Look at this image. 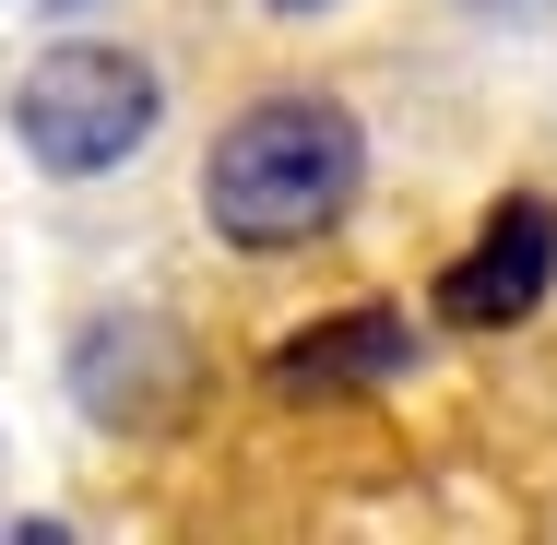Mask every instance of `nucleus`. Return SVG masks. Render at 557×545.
<instances>
[{"instance_id":"obj_4","label":"nucleus","mask_w":557,"mask_h":545,"mask_svg":"<svg viewBox=\"0 0 557 545\" xmlns=\"http://www.w3.org/2000/svg\"><path fill=\"white\" fill-rule=\"evenodd\" d=\"M392 368H416V332L392 321V309H333V321L285 332L261 380H273L285 404H344V392H380Z\"/></svg>"},{"instance_id":"obj_2","label":"nucleus","mask_w":557,"mask_h":545,"mask_svg":"<svg viewBox=\"0 0 557 545\" xmlns=\"http://www.w3.org/2000/svg\"><path fill=\"white\" fill-rule=\"evenodd\" d=\"M12 131H24L36 166L108 178L119 154L154 131V72H143L131 48H48V60H24V84H12Z\"/></svg>"},{"instance_id":"obj_5","label":"nucleus","mask_w":557,"mask_h":545,"mask_svg":"<svg viewBox=\"0 0 557 545\" xmlns=\"http://www.w3.org/2000/svg\"><path fill=\"white\" fill-rule=\"evenodd\" d=\"M273 12H333V0H273Z\"/></svg>"},{"instance_id":"obj_1","label":"nucleus","mask_w":557,"mask_h":545,"mask_svg":"<svg viewBox=\"0 0 557 545\" xmlns=\"http://www.w3.org/2000/svg\"><path fill=\"white\" fill-rule=\"evenodd\" d=\"M356 178H368V131L333 96H261L214 131L202 154V214L225 249L273 261V249H309L356 214Z\"/></svg>"},{"instance_id":"obj_3","label":"nucleus","mask_w":557,"mask_h":545,"mask_svg":"<svg viewBox=\"0 0 557 545\" xmlns=\"http://www.w3.org/2000/svg\"><path fill=\"white\" fill-rule=\"evenodd\" d=\"M546 297H557V202L510 190L474 225V249L440 273V309H450V332H522Z\"/></svg>"}]
</instances>
